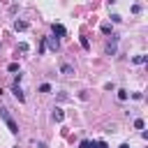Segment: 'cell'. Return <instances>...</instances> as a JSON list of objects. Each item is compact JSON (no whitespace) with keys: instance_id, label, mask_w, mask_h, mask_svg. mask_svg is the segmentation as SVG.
Returning a JSON list of instances; mask_svg holds the SVG:
<instances>
[{"instance_id":"cell-1","label":"cell","mask_w":148,"mask_h":148,"mask_svg":"<svg viewBox=\"0 0 148 148\" xmlns=\"http://www.w3.org/2000/svg\"><path fill=\"white\" fill-rule=\"evenodd\" d=\"M0 116L5 118V123H7L9 132H12V134H16V132H18V125H16V123H14V118H12L9 113H7V109H0Z\"/></svg>"},{"instance_id":"cell-2","label":"cell","mask_w":148,"mask_h":148,"mask_svg":"<svg viewBox=\"0 0 148 148\" xmlns=\"http://www.w3.org/2000/svg\"><path fill=\"white\" fill-rule=\"evenodd\" d=\"M116 51H118V35H111V42L106 44V53H109V56H113Z\"/></svg>"},{"instance_id":"cell-3","label":"cell","mask_w":148,"mask_h":148,"mask_svg":"<svg viewBox=\"0 0 148 148\" xmlns=\"http://www.w3.org/2000/svg\"><path fill=\"white\" fill-rule=\"evenodd\" d=\"M12 92H14V97H16L18 102H25V95H23V90H21V86H18V83H14Z\"/></svg>"},{"instance_id":"cell-4","label":"cell","mask_w":148,"mask_h":148,"mask_svg":"<svg viewBox=\"0 0 148 148\" xmlns=\"http://www.w3.org/2000/svg\"><path fill=\"white\" fill-rule=\"evenodd\" d=\"M53 35H58V37H65V35H67L65 25H60V23H53Z\"/></svg>"},{"instance_id":"cell-5","label":"cell","mask_w":148,"mask_h":148,"mask_svg":"<svg viewBox=\"0 0 148 148\" xmlns=\"http://www.w3.org/2000/svg\"><path fill=\"white\" fill-rule=\"evenodd\" d=\"M44 42H46V44H49V49H51V51H58V46H60V44H58V39H56V37H44Z\"/></svg>"},{"instance_id":"cell-6","label":"cell","mask_w":148,"mask_h":148,"mask_svg":"<svg viewBox=\"0 0 148 148\" xmlns=\"http://www.w3.org/2000/svg\"><path fill=\"white\" fill-rule=\"evenodd\" d=\"M79 148H97V141H90V139H83L79 143Z\"/></svg>"},{"instance_id":"cell-7","label":"cell","mask_w":148,"mask_h":148,"mask_svg":"<svg viewBox=\"0 0 148 148\" xmlns=\"http://www.w3.org/2000/svg\"><path fill=\"white\" fill-rule=\"evenodd\" d=\"M60 72L69 76V74H74V67H72V65H67V62H62V65H60Z\"/></svg>"},{"instance_id":"cell-8","label":"cell","mask_w":148,"mask_h":148,"mask_svg":"<svg viewBox=\"0 0 148 148\" xmlns=\"http://www.w3.org/2000/svg\"><path fill=\"white\" fill-rule=\"evenodd\" d=\"M62 118H65L62 109H53V120H56V123H62Z\"/></svg>"},{"instance_id":"cell-9","label":"cell","mask_w":148,"mask_h":148,"mask_svg":"<svg viewBox=\"0 0 148 148\" xmlns=\"http://www.w3.org/2000/svg\"><path fill=\"white\" fill-rule=\"evenodd\" d=\"M25 28H28L25 21H14V30H16V32H18V30H25Z\"/></svg>"},{"instance_id":"cell-10","label":"cell","mask_w":148,"mask_h":148,"mask_svg":"<svg viewBox=\"0 0 148 148\" xmlns=\"http://www.w3.org/2000/svg\"><path fill=\"white\" fill-rule=\"evenodd\" d=\"M118 99H120V102H125V99H127V90H123V88H120V90H118Z\"/></svg>"},{"instance_id":"cell-11","label":"cell","mask_w":148,"mask_h":148,"mask_svg":"<svg viewBox=\"0 0 148 148\" xmlns=\"http://www.w3.org/2000/svg\"><path fill=\"white\" fill-rule=\"evenodd\" d=\"M39 92H51V86H49V83H42V86H39Z\"/></svg>"},{"instance_id":"cell-12","label":"cell","mask_w":148,"mask_h":148,"mask_svg":"<svg viewBox=\"0 0 148 148\" xmlns=\"http://www.w3.org/2000/svg\"><path fill=\"white\" fill-rule=\"evenodd\" d=\"M143 125H146V123H143L141 118H136V120H134V127H136V130H143Z\"/></svg>"},{"instance_id":"cell-13","label":"cell","mask_w":148,"mask_h":148,"mask_svg":"<svg viewBox=\"0 0 148 148\" xmlns=\"http://www.w3.org/2000/svg\"><path fill=\"white\" fill-rule=\"evenodd\" d=\"M102 32H104V35H111V25L104 23V25H102Z\"/></svg>"},{"instance_id":"cell-14","label":"cell","mask_w":148,"mask_h":148,"mask_svg":"<svg viewBox=\"0 0 148 148\" xmlns=\"http://www.w3.org/2000/svg\"><path fill=\"white\" fill-rule=\"evenodd\" d=\"M134 62H136V65H143V62H146V56H136Z\"/></svg>"},{"instance_id":"cell-15","label":"cell","mask_w":148,"mask_h":148,"mask_svg":"<svg viewBox=\"0 0 148 148\" xmlns=\"http://www.w3.org/2000/svg\"><path fill=\"white\" fill-rule=\"evenodd\" d=\"M7 69H9V72H18V62H9Z\"/></svg>"},{"instance_id":"cell-16","label":"cell","mask_w":148,"mask_h":148,"mask_svg":"<svg viewBox=\"0 0 148 148\" xmlns=\"http://www.w3.org/2000/svg\"><path fill=\"white\" fill-rule=\"evenodd\" d=\"M111 21H113V23H120L123 18H120V14H111Z\"/></svg>"},{"instance_id":"cell-17","label":"cell","mask_w":148,"mask_h":148,"mask_svg":"<svg viewBox=\"0 0 148 148\" xmlns=\"http://www.w3.org/2000/svg\"><path fill=\"white\" fill-rule=\"evenodd\" d=\"M81 46H83V49H90V44H88V37H81Z\"/></svg>"},{"instance_id":"cell-18","label":"cell","mask_w":148,"mask_h":148,"mask_svg":"<svg viewBox=\"0 0 148 148\" xmlns=\"http://www.w3.org/2000/svg\"><path fill=\"white\" fill-rule=\"evenodd\" d=\"M44 49H46V42H44V37L39 39V53H44Z\"/></svg>"},{"instance_id":"cell-19","label":"cell","mask_w":148,"mask_h":148,"mask_svg":"<svg viewBox=\"0 0 148 148\" xmlns=\"http://www.w3.org/2000/svg\"><path fill=\"white\" fill-rule=\"evenodd\" d=\"M18 51H21V53H25V51H28V44H25V42H21V44H18Z\"/></svg>"},{"instance_id":"cell-20","label":"cell","mask_w":148,"mask_h":148,"mask_svg":"<svg viewBox=\"0 0 148 148\" xmlns=\"http://www.w3.org/2000/svg\"><path fill=\"white\" fill-rule=\"evenodd\" d=\"M97 148H109V146H106V141H97Z\"/></svg>"},{"instance_id":"cell-21","label":"cell","mask_w":148,"mask_h":148,"mask_svg":"<svg viewBox=\"0 0 148 148\" xmlns=\"http://www.w3.org/2000/svg\"><path fill=\"white\" fill-rule=\"evenodd\" d=\"M37 148H49V146H46L44 141H39V143H37Z\"/></svg>"},{"instance_id":"cell-22","label":"cell","mask_w":148,"mask_h":148,"mask_svg":"<svg viewBox=\"0 0 148 148\" xmlns=\"http://www.w3.org/2000/svg\"><path fill=\"white\" fill-rule=\"evenodd\" d=\"M120 148H130V146H127V143H123V146H120Z\"/></svg>"}]
</instances>
